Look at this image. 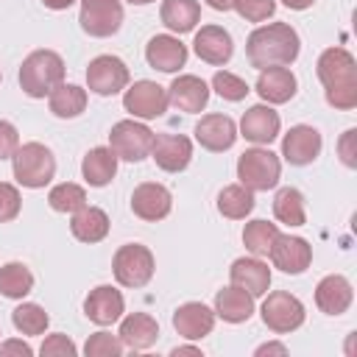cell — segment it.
Listing matches in <instances>:
<instances>
[{
    "label": "cell",
    "mask_w": 357,
    "mask_h": 357,
    "mask_svg": "<svg viewBox=\"0 0 357 357\" xmlns=\"http://www.w3.org/2000/svg\"><path fill=\"white\" fill-rule=\"evenodd\" d=\"M298 50H301V39H298L296 28L287 25V22L259 25L245 39L248 64L257 67V70H265V67H287V64H293L298 59Z\"/></svg>",
    "instance_id": "obj_1"
},
{
    "label": "cell",
    "mask_w": 357,
    "mask_h": 357,
    "mask_svg": "<svg viewBox=\"0 0 357 357\" xmlns=\"http://www.w3.org/2000/svg\"><path fill=\"white\" fill-rule=\"evenodd\" d=\"M318 81L326 89V103L349 112L357 106V61L346 47H326L315 64Z\"/></svg>",
    "instance_id": "obj_2"
},
{
    "label": "cell",
    "mask_w": 357,
    "mask_h": 357,
    "mask_svg": "<svg viewBox=\"0 0 357 357\" xmlns=\"http://www.w3.org/2000/svg\"><path fill=\"white\" fill-rule=\"evenodd\" d=\"M64 81V61L56 50H33L20 67V86L28 98H45Z\"/></svg>",
    "instance_id": "obj_3"
},
{
    "label": "cell",
    "mask_w": 357,
    "mask_h": 357,
    "mask_svg": "<svg viewBox=\"0 0 357 357\" xmlns=\"http://www.w3.org/2000/svg\"><path fill=\"white\" fill-rule=\"evenodd\" d=\"M11 167H14V178L28 190H39V187L50 184V178L56 176V159H53L50 148L42 142L20 145L11 156Z\"/></svg>",
    "instance_id": "obj_4"
},
{
    "label": "cell",
    "mask_w": 357,
    "mask_h": 357,
    "mask_svg": "<svg viewBox=\"0 0 357 357\" xmlns=\"http://www.w3.org/2000/svg\"><path fill=\"white\" fill-rule=\"evenodd\" d=\"M279 176H282V162L268 148H248L237 159V178L251 192L273 190L279 184Z\"/></svg>",
    "instance_id": "obj_5"
},
{
    "label": "cell",
    "mask_w": 357,
    "mask_h": 357,
    "mask_svg": "<svg viewBox=\"0 0 357 357\" xmlns=\"http://www.w3.org/2000/svg\"><path fill=\"white\" fill-rule=\"evenodd\" d=\"M153 254L151 248L139 245V243H126L114 251V259H112V271H114V279L123 284V287H145L153 276Z\"/></svg>",
    "instance_id": "obj_6"
},
{
    "label": "cell",
    "mask_w": 357,
    "mask_h": 357,
    "mask_svg": "<svg viewBox=\"0 0 357 357\" xmlns=\"http://www.w3.org/2000/svg\"><path fill=\"white\" fill-rule=\"evenodd\" d=\"M153 131L137 120H120L112 126L109 131V148L117 153V159L126 162H142L145 156H151L153 148Z\"/></svg>",
    "instance_id": "obj_7"
},
{
    "label": "cell",
    "mask_w": 357,
    "mask_h": 357,
    "mask_svg": "<svg viewBox=\"0 0 357 357\" xmlns=\"http://www.w3.org/2000/svg\"><path fill=\"white\" fill-rule=\"evenodd\" d=\"M304 315H307L304 304L293 293L276 290V293H268V298L262 301V324L276 335H287L298 329L304 324Z\"/></svg>",
    "instance_id": "obj_8"
},
{
    "label": "cell",
    "mask_w": 357,
    "mask_h": 357,
    "mask_svg": "<svg viewBox=\"0 0 357 357\" xmlns=\"http://www.w3.org/2000/svg\"><path fill=\"white\" fill-rule=\"evenodd\" d=\"M78 22L89 36H112L123 25V6L120 0H81Z\"/></svg>",
    "instance_id": "obj_9"
},
{
    "label": "cell",
    "mask_w": 357,
    "mask_h": 357,
    "mask_svg": "<svg viewBox=\"0 0 357 357\" xmlns=\"http://www.w3.org/2000/svg\"><path fill=\"white\" fill-rule=\"evenodd\" d=\"M86 84L95 95H117L120 89L128 86V67L117 56H98L86 67Z\"/></svg>",
    "instance_id": "obj_10"
},
{
    "label": "cell",
    "mask_w": 357,
    "mask_h": 357,
    "mask_svg": "<svg viewBox=\"0 0 357 357\" xmlns=\"http://www.w3.org/2000/svg\"><path fill=\"white\" fill-rule=\"evenodd\" d=\"M123 106L139 120L162 117L167 109V89L156 81H134L123 95Z\"/></svg>",
    "instance_id": "obj_11"
},
{
    "label": "cell",
    "mask_w": 357,
    "mask_h": 357,
    "mask_svg": "<svg viewBox=\"0 0 357 357\" xmlns=\"http://www.w3.org/2000/svg\"><path fill=\"white\" fill-rule=\"evenodd\" d=\"M273 268L296 276V273H304L312 262V245L304 240V237H293V234H276L271 251H268Z\"/></svg>",
    "instance_id": "obj_12"
},
{
    "label": "cell",
    "mask_w": 357,
    "mask_h": 357,
    "mask_svg": "<svg viewBox=\"0 0 357 357\" xmlns=\"http://www.w3.org/2000/svg\"><path fill=\"white\" fill-rule=\"evenodd\" d=\"M170 206H173V198H170V190L165 184L145 181V184L134 187V192H131V212L148 223L167 218Z\"/></svg>",
    "instance_id": "obj_13"
},
{
    "label": "cell",
    "mask_w": 357,
    "mask_h": 357,
    "mask_svg": "<svg viewBox=\"0 0 357 357\" xmlns=\"http://www.w3.org/2000/svg\"><path fill=\"white\" fill-rule=\"evenodd\" d=\"M151 156L165 173H181L192 159V142L184 134H159L153 137Z\"/></svg>",
    "instance_id": "obj_14"
},
{
    "label": "cell",
    "mask_w": 357,
    "mask_h": 357,
    "mask_svg": "<svg viewBox=\"0 0 357 357\" xmlns=\"http://www.w3.org/2000/svg\"><path fill=\"white\" fill-rule=\"evenodd\" d=\"M123 310H126V301H123V293L112 284H98L95 290H89L86 301H84V312L89 321H95L98 326H109L114 321L123 318Z\"/></svg>",
    "instance_id": "obj_15"
},
{
    "label": "cell",
    "mask_w": 357,
    "mask_h": 357,
    "mask_svg": "<svg viewBox=\"0 0 357 357\" xmlns=\"http://www.w3.org/2000/svg\"><path fill=\"white\" fill-rule=\"evenodd\" d=\"M318 153H321V134L312 126H293L282 139V156L296 167L315 162Z\"/></svg>",
    "instance_id": "obj_16"
},
{
    "label": "cell",
    "mask_w": 357,
    "mask_h": 357,
    "mask_svg": "<svg viewBox=\"0 0 357 357\" xmlns=\"http://www.w3.org/2000/svg\"><path fill=\"white\" fill-rule=\"evenodd\" d=\"M195 139H198L201 148L220 153V151H229L234 145L237 126H234V120L229 114H206L195 126Z\"/></svg>",
    "instance_id": "obj_17"
},
{
    "label": "cell",
    "mask_w": 357,
    "mask_h": 357,
    "mask_svg": "<svg viewBox=\"0 0 357 357\" xmlns=\"http://www.w3.org/2000/svg\"><path fill=\"white\" fill-rule=\"evenodd\" d=\"M192 47H195V56H198L201 61L215 64V67L226 64V61L231 59V53H234V42H231L229 31L220 28V25H204V28L195 33Z\"/></svg>",
    "instance_id": "obj_18"
},
{
    "label": "cell",
    "mask_w": 357,
    "mask_h": 357,
    "mask_svg": "<svg viewBox=\"0 0 357 357\" xmlns=\"http://www.w3.org/2000/svg\"><path fill=\"white\" fill-rule=\"evenodd\" d=\"M354 301V290H351V282L340 273H329L318 282L315 287V304L321 312L326 315H343Z\"/></svg>",
    "instance_id": "obj_19"
},
{
    "label": "cell",
    "mask_w": 357,
    "mask_h": 357,
    "mask_svg": "<svg viewBox=\"0 0 357 357\" xmlns=\"http://www.w3.org/2000/svg\"><path fill=\"white\" fill-rule=\"evenodd\" d=\"M279 126H282L279 114H276L271 106L257 103V106H251V109L243 114V120H240V134H243L248 142H254V145H268V142L276 139Z\"/></svg>",
    "instance_id": "obj_20"
},
{
    "label": "cell",
    "mask_w": 357,
    "mask_h": 357,
    "mask_svg": "<svg viewBox=\"0 0 357 357\" xmlns=\"http://www.w3.org/2000/svg\"><path fill=\"white\" fill-rule=\"evenodd\" d=\"M173 326L187 340H201L215 326V310H209L201 301H187L173 312Z\"/></svg>",
    "instance_id": "obj_21"
},
{
    "label": "cell",
    "mask_w": 357,
    "mask_h": 357,
    "mask_svg": "<svg viewBox=\"0 0 357 357\" xmlns=\"http://www.w3.org/2000/svg\"><path fill=\"white\" fill-rule=\"evenodd\" d=\"M145 59H148V64L153 70L176 73V70H181L187 64V45H181L170 33H156L145 47Z\"/></svg>",
    "instance_id": "obj_22"
},
{
    "label": "cell",
    "mask_w": 357,
    "mask_h": 357,
    "mask_svg": "<svg viewBox=\"0 0 357 357\" xmlns=\"http://www.w3.org/2000/svg\"><path fill=\"white\" fill-rule=\"evenodd\" d=\"M167 103H173L178 112L195 114L209 103V86L198 75H178L167 89Z\"/></svg>",
    "instance_id": "obj_23"
},
{
    "label": "cell",
    "mask_w": 357,
    "mask_h": 357,
    "mask_svg": "<svg viewBox=\"0 0 357 357\" xmlns=\"http://www.w3.org/2000/svg\"><path fill=\"white\" fill-rule=\"evenodd\" d=\"M231 284L243 287L248 296H265L271 287V268L265 262H259V257H240L231 262Z\"/></svg>",
    "instance_id": "obj_24"
},
{
    "label": "cell",
    "mask_w": 357,
    "mask_h": 357,
    "mask_svg": "<svg viewBox=\"0 0 357 357\" xmlns=\"http://www.w3.org/2000/svg\"><path fill=\"white\" fill-rule=\"evenodd\" d=\"M296 75L287 67H265L257 78V92L265 103H287L296 95Z\"/></svg>",
    "instance_id": "obj_25"
},
{
    "label": "cell",
    "mask_w": 357,
    "mask_h": 357,
    "mask_svg": "<svg viewBox=\"0 0 357 357\" xmlns=\"http://www.w3.org/2000/svg\"><path fill=\"white\" fill-rule=\"evenodd\" d=\"M117 337L128 349H137V351L139 349H151L156 343V337H159V324L148 312H131V315L123 318Z\"/></svg>",
    "instance_id": "obj_26"
},
{
    "label": "cell",
    "mask_w": 357,
    "mask_h": 357,
    "mask_svg": "<svg viewBox=\"0 0 357 357\" xmlns=\"http://www.w3.org/2000/svg\"><path fill=\"white\" fill-rule=\"evenodd\" d=\"M215 315L223 318L226 324H243L254 315V296H248L237 284L223 287L215 296Z\"/></svg>",
    "instance_id": "obj_27"
},
{
    "label": "cell",
    "mask_w": 357,
    "mask_h": 357,
    "mask_svg": "<svg viewBox=\"0 0 357 357\" xmlns=\"http://www.w3.org/2000/svg\"><path fill=\"white\" fill-rule=\"evenodd\" d=\"M70 231L81 243H100L109 234V215L98 206H81L78 212H73Z\"/></svg>",
    "instance_id": "obj_28"
},
{
    "label": "cell",
    "mask_w": 357,
    "mask_h": 357,
    "mask_svg": "<svg viewBox=\"0 0 357 357\" xmlns=\"http://www.w3.org/2000/svg\"><path fill=\"white\" fill-rule=\"evenodd\" d=\"M81 173L89 187H106L117 173V153L112 148H92L81 162Z\"/></svg>",
    "instance_id": "obj_29"
},
{
    "label": "cell",
    "mask_w": 357,
    "mask_h": 357,
    "mask_svg": "<svg viewBox=\"0 0 357 357\" xmlns=\"http://www.w3.org/2000/svg\"><path fill=\"white\" fill-rule=\"evenodd\" d=\"M162 22L176 31V33H187L195 28V22L201 20V6L195 0H162V11H159Z\"/></svg>",
    "instance_id": "obj_30"
},
{
    "label": "cell",
    "mask_w": 357,
    "mask_h": 357,
    "mask_svg": "<svg viewBox=\"0 0 357 357\" xmlns=\"http://www.w3.org/2000/svg\"><path fill=\"white\" fill-rule=\"evenodd\" d=\"M47 98H50V112L56 117H61V120H73L86 109V89H81L75 84H64L61 81Z\"/></svg>",
    "instance_id": "obj_31"
},
{
    "label": "cell",
    "mask_w": 357,
    "mask_h": 357,
    "mask_svg": "<svg viewBox=\"0 0 357 357\" xmlns=\"http://www.w3.org/2000/svg\"><path fill=\"white\" fill-rule=\"evenodd\" d=\"M254 209V192L243 184H229L218 195V212L229 220H243Z\"/></svg>",
    "instance_id": "obj_32"
},
{
    "label": "cell",
    "mask_w": 357,
    "mask_h": 357,
    "mask_svg": "<svg viewBox=\"0 0 357 357\" xmlns=\"http://www.w3.org/2000/svg\"><path fill=\"white\" fill-rule=\"evenodd\" d=\"M273 215L276 220L287 226H304L307 212H304V195L296 187H282L273 198Z\"/></svg>",
    "instance_id": "obj_33"
},
{
    "label": "cell",
    "mask_w": 357,
    "mask_h": 357,
    "mask_svg": "<svg viewBox=\"0 0 357 357\" xmlns=\"http://www.w3.org/2000/svg\"><path fill=\"white\" fill-rule=\"evenodd\" d=\"M33 290V273L22 262H6L0 268V293L6 298H25Z\"/></svg>",
    "instance_id": "obj_34"
},
{
    "label": "cell",
    "mask_w": 357,
    "mask_h": 357,
    "mask_svg": "<svg viewBox=\"0 0 357 357\" xmlns=\"http://www.w3.org/2000/svg\"><path fill=\"white\" fill-rule=\"evenodd\" d=\"M276 234H279L276 223L251 220V223H245V229H243V243H245V248H248L254 257H268V251H271Z\"/></svg>",
    "instance_id": "obj_35"
},
{
    "label": "cell",
    "mask_w": 357,
    "mask_h": 357,
    "mask_svg": "<svg viewBox=\"0 0 357 357\" xmlns=\"http://www.w3.org/2000/svg\"><path fill=\"white\" fill-rule=\"evenodd\" d=\"M47 204L53 212H78L81 206H86V192L84 187L73 184V181H64V184H56L50 192H47Z\"/></svg>",
    "instance_id": "obj_36"
},
{
    "label": "cell",
    "mask_w": 357,
    "mask_h": 357,
    "mask_svg": "<svg viewBox=\"0 0 357 357\" xmlns=\"http://www.w3.org/2000/svg\"><path fill=\"white\" fill-rule=\"evenodd\" d=\"M11 321H14L17 332H22V335H42L47 329V324H50L47 312L39 304H33V301H22L11 312Z\"/></svg>",
    "instance_id": "obj_37"
},
{
    "label": "cell",
    "mask_w": 357,
    "mask_h": 357,
    "mask_svg": "<svg viewBox=\"0 0 357 357\" xmlns=\"http://www.w3.org/2000/svg\"><path fill=\"white\" fill-rule=\"evenodd\" d=\"M212 89H215L223 100H231V103L243 100V98L251 92L243 78H237L234 73H226V70H218V73L212 75Z\"/></svg>",
    "instance_id": "obj_38"
},
{
    "label": "cell",
    "mask_w": 357,
    "mask_h": 357,
    "mask_svg": "<svg viewBox=\"0 0 357 357\" xmlns=\"http://www.w3.org/2000/svg\"><path fill=\"white\" fill-rule=\"evenodd\" d=\"M84 354L86 357H120L123 354V340L117 335H109V332H95V335L86 337Z\"/></svg>",
    "instance_id": "obj_39"
},
{
    "label": "cell",
    "mask_w": 357,
    "mask_h": 357,
    "mask_svg": "<svg viewBox=\"0 0 357 357\" xmlns=\"http://www.w3.org/2000/svg\"><path fill=\"white\" fill-rule=\"evenodd\" d=\"M234 11L248 22H262V20L273 17L276 3L273 0H234Z\"/></svg>",
    "instance_id": "obj_40"
},
{
    "label": "cell",
    "mask_w": 357,
    "mask_h": 357,
    "mask_svg": "<svg viewBox=\"0 0 357 357\" xmlns=\"http://www.w3.org/2000/svg\"><path fill=\"white\" fill-rule=\"evenodd\" d=\"M20 206H22V201H20V190H17L14 184L0 181V223L14 220V218L20 215Z\"/></svg>",
    "instance_id": "obj_41"
},
{
    "label": "cell",
    "mask_w": 357,
    "mask_h": 357,
    "mask_svg": "<svg viewBox=\"0 0 357 357\" xmlns=\"http://www.w3.org/2000/svg\"><path fill=\"white\" fill-rule=\"evenodd\" d=\"M39 351H42V357H73L78 349H75V343L67 335L56 332V335H47L45 337V343H42Z\"/></svg>",
    "instance_id": "obj_42"
},
{
    "label": "cell",
    "mask_w": 357,
    "mask_h": 357,
    "mask_svg": "<svg viewBox=\"0 0 357 357\" xmlns=\"http://www.w3.org/2000/svg\"><path fill=\"white\" fill-rule=\"evenodd\" d=\"M20 148V134L8 120H0V159H11Z\"/></svg>",
    "instance_id": "obj_43"
},
{
    "label": "cell",
    "mask_w": 357,
    "mask_h": 357,
    "mask_svg": "<svg viewBox=\"0 0 357 357\" xmlns=\"http://www.w3.org/2000/svg\"><path fill=\"white\" fill-rule=\"evenodd\" d=\"M354 139H357V131H354V128H349V131L343 134L340 145H337L340 159H343V165H346V167H357V151H354Z\"/></svg>",
    "instance_id": "obj_44"
},
{
    "label": "cell",
    "mask_w": 357,
    "mask_h": 357,
    "mask_svg": "<svg viewBox=\"0 0 357 357\" xmlns=\"http://www.w3.org/2000/svg\"><path fill=\"white\" fill-rule=\"evenodd\" d=\"M0 354H22V357H31L33 349L28 343H22V340H6V343H0Z\"/></svg>",
    "instance_id": "obj_45"
},
{
    "label": "cell",
    "mask_w": 357,
    "mask_h": 357,
    "mask_svg": "<svg viewBox=\"0 0 357 357\" xmlns=\"http://www.w3.org/2000/svg\"><path fill=\"white\" fill-rule=\"evenodd\" d=\"M257 354H259V357H262V354H287V346H282V343H265V346L257 349Z\"/></svg>",
    "instance_id": "obj_46"
},
{
    "label": "cell",
    "mask_w": 357,
    "mask_h": 357,
    "mask_svg": "<svg viewBox=\"0 0 357 357\" xmlns=\"http://www.w3.org/2000/svg\"><path fill=\"white\" fill-rule=\"evenodd\" d=\"M206 6L215 8V11H231L234 8V0H206Z\"/></svg>",
    "instance_id": "obj_47"
},
{
    "label": "cell",
    "mask_w": 357,
    "mask_h": 357,
    "mask_svg": "<svg viewBox=\"0 0 357 357\" xmlns=\"http://www.w3.org/2000/svg\"><path fill=\"white\" fill-rule=\"evenodd\" d=\"M47 8H53V11H64V8H70L75 0H42Z\"/></svg>",
    "instance_id": "obj_48"
},
{
    "label": "cell",
    "mask_w": 357,
    "mask_h": 357,
    "mask_svg": "<svg viewBox=\"0 0 357 357\" xmlns=\"http://www.w3.org/2000/svg\"><path fill=\"white\" fill-rule=\"evenodd\" d=\"M287 8H293V11H304V8H310L315 0H282Z\"/></svg>",
    "instance_id": "obj_49"
},
{
    "label": "cell",
    "mask_w": 357,
    "mask_h": 357,
    "mask_svg": "<svg viewBox=\"0 0 357 357\" xmlns=\"http://www.w3.org/2000/svg\"><path fill=\"white\" fill-rule=\"evenodd\" d=\"M178 354H201V349H195V346H176L173 357H178Z\"/></svg>",
    "instance_id": "obj_50"
},
{
    "label": "cell",
    "mask_w": 357,
    "mask_h": 357,
    "mask_svg": "<svg viewBox=\"0 0 357 357\" xmlns=\"http://www.w3.org/2000/svg\"><path fill=\"white\" fill-rule=\"evenodd\" d=\"M131 6H148V3H153V0H128Z\"/></svg>",
    "instance_id": "obj_51"
},
{
    "label": "cell",
    "mask_w": 357,
    "mask_h": 357,
    "mask_svg": "<svg viewBox=\"0 0 357 357\" xmlns=\"http://www.w3.org/2000/svg\"><path fill=\"white\" fill-rule=\"evenodd\" d=\"M0 335H3V332H0Z\"/></svg>",
    "instance_id": "obj_52"
}]
</instances>
